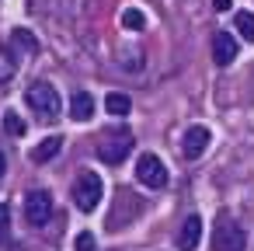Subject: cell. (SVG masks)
<instances>
[{
  "label": "cell",
  "instance_id": "6da1fadb",
  "mask_svg": "<svg viewBox=\"0 0 254 251\" xmlns=\"http://www.w3.org/2000/svg\"><path fill=\"white\" fill-rule=\"evenodd\" d=\"M101 195H105V181L98 171H80L77 181H73V202L80 213H94L101 206Z\"/></svg>",
  "mask_w": 254,
  "mask_h": 251
},
{
  "label": "cell",
  "instance_id": "7a4b0ae2",
  "mask_svg": "<svg viewBox=\"0 0 254 251\" xmlns=\"http://www.w3.org/2000/svg\"><path fill=\"white\" fill-rule=\"evenodd\" d=\"M129 150H132V133H126V129L105 133V136L98 140V157H101L105 164H122V161L129 157Z\"/></svg>",
  "mask_w": 254,
  "mask_h": 251
},
{
  "label": "cell",
  "instance_id": "3957f363",
  "mask_svg": "<svg viewBox=\"0 0 254 251\" xmlns=\"http://www.w3.org/2000/svg\"><path fill=\"white\" fill-rule=\"evenodd\" d=\"M244 244H247V234L237 220L223 216L212 227V251H244Z\"/></svg>",
  "mask_w": 254,
  "mask_h": 251
},
{
  "label": "cell",
  "instance_id": "277c9868",
  "mask_svg": "<svg viewBox=\"0 0 254 251\" xmlns=\"http://www.w3.org/2000/svg\"><path fill=\"white\" fill-rule=\"evenodd\" d=\"M25 101H28L32 112H39V115H46V119H56V115H60V94H56V87H49V84H42V81L28 87Z\"/></svg>",
  "mask_w": 254,
  "mask_h": 251
},
{
  "label": "cell",
  "instance_id": "5b68a950",
  "mask_svg": "<svg viewBox=\"0 0 254 251\" xmlns=\"http://www.w3.org/2000/svg\"><path fill=\"white\" fill-rule=\"evenodd\" d=\"M136 178H139V185H146V188H164V185H167V167H164V161H160L157 154H143V157L136 161Z\"/></svg>",
  "mask_w": 254,
  "mask_h": 251
},
{
  "label": "cell",
  "instance_id": "8992f818",
  "mask_svg": "<svg viewBox=\"0 0 254 251\" xmlns=\"http://www.w3.org/2000/svg\"><path fill=\"white\" fill-rule=\"evenodd\" d=\"M49 216H53V195L42 192V188L28 192V199H25V220H28L32 227H46Z\"/></svg>",
  "mask_w": 254,
  "mask_h": 251
},
{
  "label": "cell",
  "instance_id": "52a82bcc",
  "mask_svg": "<svg viewBox=\"0 0 254 251\" xmlns=\"http://www.w3.org/2000/svg\"><path fill=\"white\" fill-rule=\"evenodd\" d=\"M209 129L205 126H188L185 129V136H181V154L188 157V161H195V157H202L205 154V147H209Z\"/></svg>",
  "mask_w": 254,
  "mask_h": 251
},
{
  "label": "cell",
  "instance_id": "ba28073f",
  "mask_svg": "<svg viewBox=\"0 0 254 251\" xmlns=\"http://www.w3.org/2000/svg\"><path fill=\"white\" fill-rule=\"evenodd\" d=\"M212 60H216L219 67H230V63L237 60V39H233L230 32H216V35H212Z\"/></svg>",
  "mask_w": 254,
  "mask_h": 251
},
{
  "label": "cell",
  "instance_id": "9c48e42d",
  "mask_svg": "<svg viewBox=\"0 0 254 251\" xmlns=\"http://www.w3.org/2000/svg\"><path fill=\"white\" fill-rule=\"evenodd\" d=\"M198 237H202V220H198V216H188V220L181 223V230H178L174 244H178L181 251H191V248L198 244Z\"/></svg>",
  "mask_w": 254,
  "mask_h": 251
},
{
  "label": "cell",
  "instance_id": "30bf717a",
  "mask_svg": "<svg viewBox=\"0 0 254 251\" xmlns=\"http://www.w3.org/2000/svg\"><path fill=\"white\" fill-rule=\"evenodd\" d=\"M70 115H73L77 122H87V119L94 115V98H91L87 91H77V94L70 98Z\"/></svg>",
  "mask_w": 254,
  "mask_h": 251
},
{
  "label": "cell",
  "instance_id": "8fae6325",
  "mask_svg": "<svg viewBox=\"0 0 254 251\" xmlns=\"http://www.w3.org/2000/svg\"><path fill=\"white\" fill-rule=\"evenodd\" d=\"M60 147H63V136H46L39 147H32V161L35 164H46V161H53L60 154Z\"/></svg>",
  "mask_w": 254,
  "mask_h": 251
},
{
  "label": "cell",
  "instance_id": "7c38bea8",
  "mask_svg": "<svg viewBox=\"0 0 254 251\" xmlns=\"http://www.w3.org/2000/svg\"><path fill=\"white\" fill-rule=\"evenodd\" d=\"M105 108H108V115H129V108H132V101H129V94H119V91H112V94H105Z\"/></svg>",
  "mask_w": 254,
  "mask_h": 251
},
{
  "label": "cell",
  "instance_id": "4fadbf2b",
  "mask_svg": "<svg viewBox=\"0 0 254 251\" xmlns=\"http://www.w3.org/2000/svg\"><path fill=\"white\" fill-rule=\"evenodd\" d=\"M233 25H237V32H240L244 42H254V14H251V11H240V14L233 18Z\"/></svg>",
  "mask_w": 254,
  "mask_h": 251
},
{
  "label": "cell",
  "instance_id": "5bb4252c",
  "mask_svg": "<svg viewBox=\"0 0 254 251\" xmlns=\"http://www.w3.org/2000/svg\"><path fill=\"white\" fill-rule=\"evenodd\" d=\"M14 74H18V60H14V53H11V49H0V84L11 81Z\"/></svg>",
  "mask_w": 254,
  "mask_h": 251
},
{
  "label": "cell",
  "instance_id": "9a60e30c",
  "mask_svg": "<svg viewBox=\"0 0 254 251\" xmlns=\"http://www.w3.org/2000/svg\"><path fill=\"white\" fill-rule=\"evenodd\" d=\"M11 46H14V49H25V53H39V42H35L32 32H25V28H18V32L11 35Z\"/></svg>",
  "mask_w": 254,
  "mask_h": 251
},
{
  "label": "cell",
  "instance_id": "2e32d148",
  "mask_svg": "<svg viewBox=\"0 0 254 251\" xmlns=\"http://www.w3.org/2000/svg\"><path fill=\"white\" fill-rule=\"evenodd\" d=\"M0 122H4V133H7V136H25V129H28V126H25V119H21V115H14V112H7Z\"/></svg>",
  "mask_w": 254,
  "mask_h": 251
},
{
  "label": "cell",
  "instance_id": "e0dca14e",
  "mask_svg": "<svg viewBox=\"0 0 254 251\" xmlns=\"http://www.w3.org/2000/svg\"><path fill=\"white\" fill-rule=\"evenodd\" d=\"M122 25L132 28V32H139V28L146 25V14H143L139 7H129V11H122Z\"/></svg>",
  "mask_w": 254,
  "mask_h": 251
},
{
  "label": "cell",
  "instance_id": "ac0fdd59",
  "mask_svg": "<svg viewBox=\"0 0 254 251\" xmlns=\"http://www.w3.org/2000/svg\"><path fill=\"white\" fill-rule=\"evenodd\" d=\"M7 234H11V206L0 202V244L7 241Z\"/></svg>",
  "mask_w": 254,
  "mask_h": 251
},
{
  "label": "cell",
  "instance_id": "d6986e66",
  "mask_svg": "<svg viewBox=\"0 0 254 251\" xmlns=\"http://www.w3.org/2000/svg\"><path fill=\"white\" fill-rule=\"evenodd\" d=\"M73 251H94V234L91 230H80L77 241H73Z\"/></svg>",
  "mask_w": 254,
  "mask_h": 251
},
{
  "label": "cell",
  "instance_id": "ffe728a7",
  "mask_svg": "<svg viewBox=\"0 0 254 251\" xmlns=\"http://www.w3.org/2000/svg\"><path fill=\"white\" fill-rule=\"evenodd\" d=\"M212 7L216 11H230V0H212Z\"/></svg>",
  "mask_w": 254,
  "mask_h": 251
},
{
  "label": "cell",
  "instance_id": "44dd1931",
  "mask_svg": "<svg viewBox=\"0 0 254 251\" xmlns=\"http://www.w3.org/2000/svg\"><path fill=\"white\" fill-rule=\"evenodd\" d=\"M4 167H7V161H4V154H0V174H4Z\"/></svg>",
  "mask_w": 254,
  "mask_h": 251
}]
</instances>
